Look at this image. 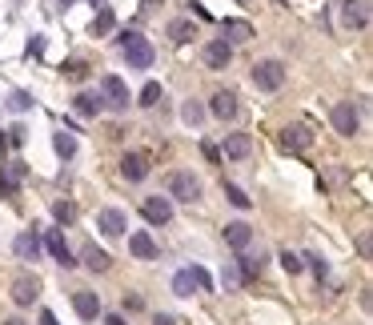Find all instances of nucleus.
Instances as JSON below:
<instances>
[{"mask_svg":"<svg viewBox=\"0 0 373 325\" xmlns=\"http://www.w3.org/2000/svg\"><path fill=\"white\" fill-rule=\"evenodd\" d=\"M165 197H169V201L193 205V201H201V181H197L193 173L177 169V173H169V181H165Z\"/></svg>","mask_w":373,"mask_h":325,"instance_id":"1","label":"nucleus"},{"mask_svg":"<svg viewBox=\"0 0 373 325\" xmlns=\"http://www.w3.org/2000/svg\"><path fill=\"white\" fill-rule=\"evenodd\" d=\"M121 52H125L129 68H153V56H157L141 33H121Z\"/></svg>","mask_w":373,"mask_h":325,"instance_id":"2","label":"nucleus"},{"mask_svg":"<svg viewBox=\"0 0 373 325\" xmlns=\"http://www.w3.org/2000/svg\"><path fill=\"white\" fill-rule=\"evenodd\" d=\"M100 105H109L113 113H125V109H129V84L121 81L116 73H105V77H100Z\"/></svg>","mask_w":373,"mask_h":325,"instance_id":"3","label":"nucleus"},{"mask_svg":"<svg viewBox=\"0 0 373 325\" xmlns=\"http://www.w3.org/2000/svg\"><path fill=\"white\" fill-rule=\"evenodd\" d=\"M253 84H257L261 93H277L285 84V65L281 61H257L253 65Z\"/></svg>","mask_w":373,"mask_h":325,"instance_id":"4","label":"nucleus"},{"mask_svg":"<svg viewBox=\"0 0 373 325\" xmlns=\"http://www.w3.org/2000/svg\"><path fill=\"white\" fill-rule=\"evenodd\" d=\"M333 129H337L341 137H357V129H361V113H357V105H349V100L333 105Z\"/></svg>","mask_w":373,"mask_h":325,"instance_id":"5","label":"nucleus"},{"mask_svg":"<svg viewBox=\"0 0 373 325\" xmlns=\"http://www.w3.org/2000/svg\"><path fill=\"white\" fill-rule=\"evenodd\" d=\"M141 213H145V221L149 225H169V221H173V201H169V197H145V201H141Z\"/></svg>","mask_w":373,"mask_h":325,"instance_id":"6","label":"nucleus"},{"mask_svg":"<svg viewBox=\"0 0 373 325\" xmlns=\"http://www.w3.org/2000/svg\"><path fill=\"white\" fill-rule=\"evenodd\" d=\"M209 113L217 116V121H237V113H241V105H237V93H233V89H221V93H213Z\"/></svg>","mask_w":373,"mask_h":325,"instance_id":"7","label":"nucleus"},{"mask_svg":"<svg viewBox=\"0 0 373 325\" xmlns=\"http://www.w3.org/2000/svg\"><path fill=\"white\" fill-rule=\"evenodd\" d=\"M40 245H45L52 257H56V265H65V269H73V265H77V257L68 253V241H65V233H61V229H49Z\"/></svg>","mask_w":373,"mask_h":325,"instance_id":"8","label":"nucleus"},{"mask_svg":"<svg viewBox=\"0 0 373 325\" xmlns=\"http://www.w3.org/2000/svg\"><path fill=\"white\" fill-rule=\"evenodd\" d=\"M341 20L349 29H370V0H341Z\"/></svg>","mask_w":373,"mask_h":325,"instance_id":"9","label":"nucleus"},{"mask_svg":"<svg viewBox=\"0 0 373 325\" xmlns=\"http://www.w3.org/2000/svg\"><path fill=\"white\" fill-rule=\"evenodd\" d=\"M40 249H45V245H40V233H36V229H24V233H17V241H13V253H17L20 261H36Z\"/></svg>","mask_w":373,"mask_h":325,"instance_id":"10","label":"nucleus"},{"mask_svg":"<svg viewBox=\"0 0 373 325\" xmlns=\"http://www.w3.org/2000/svg\"><path fill=\"white\" fill-rule=\"evenodd\" d=\"M36 297H40V281H36L33 273H20L17 281H13V301H17V305H33Z\"/></svg>","mask_w":373,"mask_h":325,"instance_id":"11","label":"nucleus"},{"mask_svg":"<svg viewBox=\"0 0 373 325\" xmlns=\"http://www.w3.org/2000/svg\"><path fill=\"white\" fill-rule=\"evenodd\" d=\"M97 229L105 233V237H121L125 229H129V217L121 209H100L97 213Z\"/></svg>","mask_w":373,"mask_h":325,"instance_id":"12","label":"nucleus"},{"mask_svg":"<svg viewBox=\"0 0 373 325\" xmlns=\"http://www.w3.org/2000/svg\"><path fill=\"white\" fill-rule=\"evenodd\" d=\"M281 145L289 149V153H305V149L313 145V133H309V125H289V129L281 133Z\"/></svg>","mask_w":373,"mask_h":325,"instance_id":"13","label":"nucleus"},{"mask_svg":"<svg viewBox=\"0 0 373 325\" xmlns=\"http://www.w3.org/2000/svg\"><path fill=\"white\" fill-rule=\"evenodd\" d=\"M229 61H233V45H229L225 36L205 45V65L209 68H229Z\"/></svg>","mask_w":373,"mask_h":325,"instance_id":"14","label":"nucleus"},{"mask_svg":"<svg viewBox=\"0 0 373 325\" xmlns=\"http://www.w3.org/2000/svg\"><path fill=\"white\" fill-rule=\"evenodd\" d=\"M225 245L229 249H237V253H245V249L253 245V229L245 225V221H229L225 225Z\"/></svg>","mask_w":373,"mask_h":325,"instance_id":"15","label":"nucleus"},{"mask_svg":"<svg viewBox=\"0 0 373 325\" xmlns=\"http://www.w3.org/2000/svg\"><path fill=\"white\" fill-rule=\"evenodd\" d=\"M73 309L81 313L84 322H97V317H100V297H97V293H89V289H77V293H73Z\"/></svg>","mask_w":373,"mask_h":325,"instance_id":"16","label":"nucleus"},{"mask_svg":"<svg viewBox=\"0 0 373 325\" xmlns=\"http://www.w3.org/2000/svg\"><path fill=\"white\" fill-rule=\"evenodd\" d=\"M20 185H24V165H20V161H8L4 169H0V193L13 197Z\"/></svg>","mask_w":373,"mask_h":325,"instance_id":"17","label":"nucleus"},{"mask_svg":"<svg viewBox=\"0 0 373 325\" xmlns=\"http://www.w3.org/2000/svg\"><path fill=\"white\" fill-rule=\"evenodd\" d=\"M253 153V137L249 133H229L225 137V157L229 161H245Z\"/></svg>","mask_w":373,"mask_h":325,"instance_id":"18","label":"nucleus"},{"mask_svg":"<svg viewBox=\"0 0 373 325\" xmlns=\"http://www.w3.org/2000/svg\"><path fill=\"white\" fill-rule=\"evenodd\" d=\"M121 173H125V181H145L149 177V157L145 153H125Z\"/></svg>","mask_w":373,"mask_h":325,"instance_id":"19","label":"nucleus"},{"mask_svg":"<svg viewBox=\"0 0 373 325\" xmlns=\"http://www.w3.org/2000/svg\"><path fill=\"white\" fill-rule=\"evenodd\" d=\"M129 253L132 257H141V261H157V241L141 229V233H132L129 237Z\"/></svg>","mask_w":373,"mask_h":325,"instance_id":"20","label":"nucleus"},{"mask_svg":"<svg viewBox=\"0 0 373 325\" xmlns=\"http://www.w3.org/2000/svg\"><path fill=\"white\" fill-rule=\"evenodd\" d=\"M81 261L93 269V273H105L109 265H113V257L105 253V249H97V245H84V253H81Z\"/></svg>","mask_w":373,"mask_h":325,"instance_id":"21","label":"nucleus"},{"mask_svg":"<svg viewBox=\"0 0 373 325\" xmlns=\"http://www.w3.org/2000/svg\"><path fill=\"white\" fill-rule=\"evenodd\" d=\"M73 109L93 121V116H100V109H105V105H100V97H93V93H77V97H73Z\"/></svg>","mask_w":373,"mask_h":325,"instance_id":"22","label":"nucleus"},{"mask_svg":"<svg viewBox=\"0 0 373 325\" xmlns=\"http://www.w3.org/2000/svg\"><path fill=\"white\" fill-rule=\"evenodd\" d=\"M181 121H185L189 129H197V125L205 121V105H201V100H185V105H181Z\"/></svg>","mask_w":373,"mask_h":325,"instance_id":"23","label":"nucleus"},{"mask_svg":"<svg viewBox=\"0 0 373 325\" xmlns=\"http://www.w3.org/2000/svg\"><path fill=\"white\" fill-rule=\"evenodd\" d=\"M193 36H197V29L189 20H173V24H169V40H173V45H189Z\"/></svg>","mask_w":373,"mask_h":325,"instance_id":"24","label":"nucleus"},{"mask_svg":"<svg viewBox=\"0 0 373 325\" xmlns=\"http://www.w3.org/2000/svg\"><path fill=\"white\" fill-rule=\"evenodd\" d=\"M261 265H265V257H245V253H237V273H241V281H253V277L261 273Z\"/></svg>","mask_w":373,"mask_h":325,"instance_id":"25","label":"nucleus"},{"mask_svg":"<svg viewBox=\"0 0 373 325\" xmlns=\"http://www.w3.org/2000/svg\"><path fill=\"white\" fill-rule=\"evenodd\" d=\"M113 24H116L113 8H100L97 17H93V29H89V33H93V36H109V33H113Z\"/></svg>","mask_w":373,"mask_h":325,"instance_id":"26","label":"nucleus"},{"mask_svg":"<svg viewBox=\"0 0 373 325\" xmlns=\"http://www.w3.org/2000/svg\"><path fill=\"white\" fill-rule=\"evenodd\" d=\"M221 189H225V197H229V205H237V209H249V205H253V197L245 193L241 185H233V181H225V185H221Z\"/></svg>","mask_w":373,"mask_h":325,"instance_id":"27","label":"nucleus"},{"mask_svg":"<svg viewBox=\"0 0 373 325\" xmlns=\"http://www.w3.org/2000/svg\"><path fill=\"white\" fill-rule=\"evenodd\" d=\"M161 100H165L161 84H157V81H149L145 89H141V100H137V105H141V109H157V105H161Z\"/></svg>","mask_w":373,"mask_h":325,"instance_id":"28","label":"nucleus"},{"mask_svg":"<svg viewBox=\"0 0 373 325\" xmlns=\"http://www.w3.org/2000/svg\"><path fill=\"white\" fill-rule=\"evenodd\" d=\"M52 145H56V153H61L65 161H68V157H77V137H73V133L61 129L56 137H52Z\"/></svg>","mask_w":373,"mask_h":325,"instance_id":"29","label":"nucleus"},{"mask_svg":"<svg viewBox=\"0 0 373 325\" xmlns=\"http://www.w3.org/2000/svg\"><path fill=\"white\" fill-rule=\"evenodd\" d=\"M193 277H189V269H181L177 277H173V293H177V297H193Z\"/></svg>","mask_w":373,"mask_h":325,"instance_id":"30","label":"nucleus"},{"mask_svg":"<svg viewBox=\"0 0 373 325\" xmlns=\"http://www.w3.org/2000/svg\"><path fill=\"white\" fill-rule=\"evenodd\" d=\"M36 100H33V93H13V97H8V109H13V113H29V109H33Z\"/></svg>","mask_w":373,"mask_h":325,"instance_id":"31","label":"nucleus"},{"mask_svg":"<svg viewBox=\"0 0 373 325\" xmlns=\"http://www.w3.org/2000/svg\"><path fill=\"white\" fill-rule=\"evenodd\" d=\"M189 277H193V285H197L201 293H213V277L205 273L201 265H189Z\"/></svg>","mask_w":373,"mask_h":325,"instance_id":"32","label":"nucleus"},{"mask_svg":"<svg viewBox=\"0 0 373 325\" xmlns=\"http://www.w3.org/2000/svg\"><path fill=\"white\" fill-rule=\"evenodd\" d=\"M52 217H56L61 225H68V221L77 217V205H73V201H56V205H52Z\"/></svg>","mask_w":373,"mask_h":325,"instance_id":"33","label":"nucleus"},{"mask_svg":"<svg viewBox=\"0 0 373 325\" xmlns=\"http://www.w3.org/2000/svg\"><path fill=\"white\" fill-rule=\"evenodd\" d=\"M225 33L233 36V40H249V36H253V29H249L245 20H225Z\"/></svg>","mask_w":373,"mask_h":325,"instance_id":"34","label":"nucleus"},{"mask_svg":"<svg viewBox=\"0 0 373 325\" xmlns=\"http://www.w3.org/2000/svg\"><path fill=\"white\" fill-rule=\"evenodd\" d=\"M65 77H68V81H84V77H89V65H84V61H68Z\"/></svg>","mask_w":373,"mask_h":325,"instance_id":"35","label":"nucleus"},{"mask_svg":"<svg viewBox=\"0 0 373 325\" xmlns=\"http://www.w3.org/2000/svg\"><path fill=\"white\" fill-rule=\"evenodd\" d=\"M301 261H309V269L317 273V281H325V273H329V265H325V257H321V253H309V257H301Z\"/></svg>","mask_w":373,"mask_h":325,"instance_id":"36","label":"nucleus"},{"mask_svg":"<svg viewBox=\"0 0 373 325\" xmlns=\"http://www.w3.org/2000/svg\"><path fill=\"white\" fill-rule=\"evenodd\" d=\"M281 265H285V273H301V269H305V261L297 257V253H289V249L281 253Z\"/></svg>","mask_w":373,"mask_h":325,"instance_id":"37","label":"nucleus"},{"mask_svg":"<svg viewBox=\"0 0 373 325\" xmlns=\"http://www.w3.org/2000/svg\"><path fill=\"white\" fill-rule=\"evenodd\" d=\"M4 145H13V149L24 145V125H13V129H8V137H4Z\"/></svg>","mask_w":373,"mask_h":325,"instance_id":"38","label":"nucleus"},{"mask_svg":"<svg viewBox=\"0 0 373 325\" xmlns=\"http://www.w3.org/2000/svg\"><path fill=\"white\" fill-rule=\"evenodd\" d=\"M225 285H229V289H237V285H245V281H241V273H237V265H229V269H225Z\"/></svg>","mask_w":373,"mask_h":325,"instance_id":"39","label":"nucleus"},{"mask_svg":"<svg viewBox=\"0 0 373 325\" xmlns=\"http://www.w3.org/2000/svg\"><path fill=\"white\" fill-rule=\"evenodd\" d=\"M357 249H361V257H370V253H373V237H370V233H361V237H357Z\"/></svg>","mask_w":373,"mask_h":325,"instance_id":"40","label":"nucleus"},{"mask_svg":"<svg viewBox=\"0 0 373 325\" xmlns=\"http://www.w3.org/2000/svg\"><path fill=\"white\" fill-rule=\"evenodd\" d=\"M125 309H132V313H137V309H145V301H141V297H129V293H125Z\"/></svg>","mask_w":373,"mask_h":325,"instance_id":"41","label":"nucleus"},{"mask_svg":"<svg viewBox=\"0 0 373 325\" xmlns=\"http://www.w3.org/2000/svg\"><path fill=\"white\" fill-rule=\"evenodd\" d=\"M201 149H205V157H209V161H213V165L221 161V149H217V145H201Z\"/></svg>","mask_w":373,"mask_h":325,"instance_id":"42","label":"nucleus"},{"mask_svg":"<svg viewBox=\"0 0 373 325\" xmlns=\"http://www.w3.org/2000/svg\"><path fill=\"white\" fill-rule=\"evenodd\" d=\"M153 325H177V317H173V313H157V317H153Z\"/></svg>","mask_w":373,"mask_h":325,"instance_id":"43","label":"nucleus"},{"mask_svg":"<svg viewBox=\"0 0 373 325\" xmlns=\"http://www.w3.org/2000/svg\"><path fill=\"white\" fill-rule=\"evenodd\" d=\"M40 325H61V322H56V313H49V309H45V313H40Z\"/></svg>","mask_w":373,"mask_h":325,"instance_id":"44","label":"nucleus"},{"mask_svg":"<svg viewBox=\"0 0 373 325\" xmlns=\"http://www.w3.org/2000/svg\"><path fill=\"white\" fill-rule=\"evenodd\" d=\"M105 325H129V322H125L121 313H109V317H105Z\"/></svg>","mask_w":373,"mask_h":325,"instance_id":"45","label":"nucleus"},{"mask_svg":"<svg viewBox=\"0 0 373 325\" xmlns=\"http://www.w3.org/2000/svg\"><path fill=\"white\" fill-rule=\"evenodd\" d=\"M0 325H24V322H17V317H8V322H0Z\"/></svg>","mask_w":373,"mask_h":325,"instance_id":"46","label":"nucleus"},{"mask_svg":"<svg viewBox=\"0 0 373 325\" xmlns=\"http://www.w3.org/2000/svg\"><path fill=\"white\" fill-rule=\"evenodd\" d=\"M61 4H65V8H68V4H77V0H61Z\"/></svg>","mask_w":373,"mask_h":325,"instance_id":"47","label":"nucleus"},{"mask_svg":"<svg viewBox=\"0 0 373 325\" xmlns=\"http://www.w3.org/2000/svg\"><path fill=\"white\" fill-rule=\"evenodd\" d=\"M237 4H249V0H237Z\"/></svg>","mask_w":373,"mask_h":325,"instance_id":"48","label":"nucleus"}]
</instances>
